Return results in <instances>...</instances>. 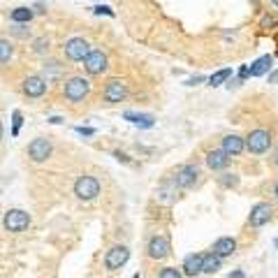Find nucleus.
Wrapping results in <instances>:
<instances>
[{"label": "nucleus", "mask_w": 278, "mask_h": 278, "mask_svg": "<svg viewBox=\"0 0 278 278\" xmlns=\"http://www.w3.org/2000/svg\"><path fill=\"white\" fill-rule=\"evenodd\" d=\"M200 81H204V77H202V74H195V77H190L185 84H188V86H195V84H200Z\"/></svg>", "instance_id": "obj_33"}, {"label": "nucleus", "mask_w": 278, "mask_h": 278, "mask_svg": "<svg viewBox=\"0 0 278 278\" xmlns=\"http://www.w3.org/2000/svg\"><path fill=\"white\" fill-rule=\"evenodd\" d=\"M202 264H204V253H190V255H185V260H183V274L190 278L200 276Z\"/></svg>", "instance_id": "obj_14"}, {"label": "nucleus", "mask_w": 278, "mask_h": 278, "mask_svg": "<svg viewBox=\"0 0 278 278\" xmlns=\"http://www.w3.org/2000/svg\"><path fill=\"white\" fill-rule=\"evenodd\" d=\"M23 93H26L28 97H42L44 93H46V81H44V77H40V74H28V77L23 79Z\"/></svg>", "instance_id": "obj_13"}, {"label": "nucleus", "mask_w": 278, "mask_h": 278, "mask_svg": "<svg viewBox=\"0 0 278 278\" xmlns=\"http://www.w3.org/2000/svg\"><path fill=\"white\" fill-rule=\"evenodd\" d=\"M42 72H44V81H46V84H49V81H58V79H63V74H65V65H63L61 61L49 58V61H44Z\"/></svg>", "instance_id": "obj_17"}, {"label": "nucleus", "mask_w": 278, "mask_h": 278, "mask_svg": "<svg viewBox=\"0 0 278 278\" xmlns=\"http://www.w3.org/2000/svg\"><path fill=\"white\" fill-rule=\"evenodd\" d=\"M125 118L132 123H141V128H151V125H153V116H144V114L125 112Z\"/></svg>", "instance_id": "obj_23"}, {"label": "nucleus", "mask_w": 278, "mask_h": 278, "mask_svg": "<svg viewBox=\"0 0 278 278\" xmlns=\"http://www.w3.org/2000/svg\"><path fill=\"white\" fill-rule=\"evenodd\" d=\"M84 68H86L88 74H102L109 68V61H107V53L100 51V49H91V53L84 61Z\"/></svg>", "instance_id": "obj_12"}, {"label": "nucleus", "mask_w": 278, "mask_h": 278, "mask_svg": "<svg viewBox=\"0 0 278 278\" xmlns=\"http://www.w3.org/2000/svg\"><path fill=\"white\" fill-rule=\"evenodd\" d=\"M276 248H278V239H276Z\"/></svg>", "instance_id": "obj_42"}, {"label": "nucleus", "mask_w": 278, "mask_h": 278, "mask_svg": "<svg viewBox=\"0 0 278 278\" xmlns=\"http://www.w3.org/2000/svg\"><path fill=\"white\" fill-rule=\"evenodd\" d=\"M218 183H220L223 188H236V185H239V176H236V174H220V176H218Z\"/></svg>", "instance_id": "obj_25"}, {"label": "nucleus", "mask_w": 278, "mask_h": 278, "mask_svg": "<svg viewBox=\"0 0 278 278\" xmlns=\"http://www.w3.org/2000/svg\"><path fill=\"white\" fill-rule=\"evenodd\" d=\"M93 12L95 14H107V17H114V12L109 7H102V5H97V7H93Z\"/></svg>", "instance_id": "obj_30"}, {"label": "nucleus", "mask_w": 278, "mask_h": 278, "mask_svg": "<svg viewBox=\"0 0 278 278\" xmlns=\"http://www.w3.org/2000/svg\"><path fill=\"white\" fill-rule=\"evenodd\" d=\"M2 225H5L7 232H14V234L23 232L30 225V213L23 211V208H9L7 213H5V218H2Z\"/></svg>", "instance_id": "obj_3"}, {"label": "nucleus", "mask_w": 278, "mask_h": 278, "mask_svg": "<svg viewBox=\"0 0 278 278\" xmlns=\"http://www.w3.org/2000/svg\"><path fill=\"white\" fill-rule=\"evenodd\" d=\"M12 118H14V128H12V135H14V137H17L19 135V128H21V123H23V116H21V112H14L12 114Z\"/></svg>", "instance_id": "obj_28"}, {"label": "nucleus", "mask_w": 278, "mask_h": 278, "mask_svg": "<svg viewBox=\"0 0 278 278\" xmlns=\"http://www.w3.org/2000/svg\"><path fill=\"white\" fill-rule=\"evenodd\" d=\"M251 77V68L248 65H243L241 70H239V81H243V79H248Z\"/></svg>", "instance_id": "obj_31"}, {"label": "nucleus", "mask_w": 278, "mask_h": 278, "mask_svg": "<svg viewBox=\"0 0 278 278\" xmlns=\"http://www.w3.org/2000/svg\"><path fill=\"white\" fill-rule=\"evenodd\" d=\"M74 195L84 202L95 200L97 195H100V181H97L95 176H88V174L79 176L77 183H74Z\"/></svg>", "instance_id": "obj_2"}, {"label": "nucleus", "mask_w": 278, "mask_h": 278, "mask_svg": "<svg viewBox=\"0 0 278 278\" xmlns=\"http://www.w3.org/2000/svg\"><path fill=\"white\" fill-rule=\"evenodd\" d=\"M146 251H148L151 260H165V257H169V253H172V243H169V239L165 234H158L148 241Z\"/></svg>", "instance_id": "obj_10"}, {"label": "nucleus", "mask_w": 278, "mask_h": 278, "mask_svg": "<svg viewBox=\"0 0 278 278\" xmlns=\"http://www.w3.org/2000/svg\"><path fill=\"white\" fill-rule=\"evenodd\" d=\"M51 151H53V146H51V141H49L46 137L33 139V141L28 144V148H26L28 158H30L33 162H44L46 158L51 156Z\"/></svg>", "instance_id": "obj_5"}, {"label": "nucleus", "mask_w": 278, "mask_h": 278, "mask_svg": "<svg viewBox=\"0 0 278 278\" xmlns=\"http://www.w3.org/2000/svg\"><path fill=\"white\" fill-rule=\"evenodd\" d=\"M114 156H116V160H118V162H123V165H130V158L125 156V153H121V151H116Z\"/></svg>", "instance_id": "obj_32"}, {"label": "nucleus", "mask_w": 278, "mask_h": 278, "mask_svg": "<svg viewBox=\"0 0 278 278\" xmlns=\"http://www.w3.org/2000/svg\"><path fill=\"white\" fill-rule=\"evenodd\" d=\"M232 77V68H225V70H218L213 77L208 79V86H220V84H225L227 79Z\"/></svg>", "instance_id": "obj_22"}, {"label": "nucleus", "mask_w": 278, "mask_h": 278, "mask_svg": "<svg viewBox=\"0 0 278 278\" xmlns=\"http://www.w3.org/2000/svg\"><path fill=\"white\" fill-rule=\"evenodd\" d=\"M230 278H246V276H243L241 269H236V271H232V274H230Z\"/></svg>", "instance_id": "obj_36"}, {"label": "nucleus", "mask_w": 278, "mask_h": 278, "mask_svg": "<svg viewBox=\"0 0 278 278\" xmlns=\"http://www.w3.org/2000/svg\"><path fill=\"white\" fill-rule=\"evenodd\" d=\"M234 251H236V239H232V236H220V239H216L213 248H211V253L218 255L220 260H223V257H230V255H234Z\"/></svg>", "instance_id": "obj_15"}, {"label": "nucleus", "mask_w": 278, "mask_h": 278, "mask_svg": "<svg viewBox=\"0 0 278 278\" xmlns=\"http://www.w3.org/2000/svg\"><path fill=\"white\" fill-rule=\"evenodd\" d=\"M33 14L35 12L30 7H17L12 14H9V19H12L14 23H28V21L33 19Z\"/></svg>", "instance_id": "obj_21"}, {"label": "nucleus", "mask_w": 278, "mask_h": 278, "mask_svg": "<svg viewBox=\"0 0 278 278\" xmlns=\"http://www.w3.org/2000/svg\"><path fill=\"white\" fill-rule=\"evenodd\" d=\"M271 165L274 167H278V148L274 151V156H271Z\"/></svg>", "instance_id": "obj_37"}, {"label": "nucleus", "mask_w": 278, "mask_h": 278, "mask_svg": "<svg viewBox=\"0 0 278 278\" xmlns=\"http://www.w3.org/2000/svg\"><path fill=\"white\" fill-rule=\"evenodd\" d=\"M12 53H14V46L9 40H0V65H5V63L12 58Z\"/></svg>", "instance_id": "obj_24"}, {"label": "nucleus", "mask_w": 278, "mask_h": 278, "mask_svg": "<svg viewBox=\"0 0 278 278\" xmlns=\"http://www.w3.org/2000/svg\"><path fill=\"white\" fill-rule=\"evenodd\" d=\"M271 2H274V5H276V7H278V0H271Z\"/></svg>", "instance_id": "obj_41"}, {"label": "nucleus", "mask_w": 278, "mask_h": 278, "mask_svg": "<svg viewBox=\"0 0 278 278\" xmlns=\"http://www.w3.org/2000/svg\"><path fill=\"white\" fill-rule=\"evenodd\" d=\"M271 65H274V58H271V56H262V58H257L251 68V77H262L264 72H269L271 70Z\"/></svg>", "instance_id": "obj_19"}, {"label": "nucleus", "mask_w": 278, "mask_h": 278, "mask_svg": "<svg viewBox=\"0 0 278 278\" xmlns=\"http://www.w3.org/2000/svg\"><path fill=\"white\" fill-rule=\"evenodd\" d=\"M63 49H65V56L74 63L86 61V56L91 53V46H88V42L84 40V37H72V40H68Z\"/></svg>", "instance_id": "obj_8"}, {"label": "nucleus", "mask_w": 278, "mask_h": 278, "mask_svg": "<svg viewBox=\"0 0 278 278\" xmlns=\"http://www.w3.org/2000/svg\"><path fill=\"white\" fill-rule=\"evenodd\" d=\"M197 176H200V169L195 165H181L172 176V181L176 188H192L197 183Z\"/></svg>", "instance_id": "obj_9"}, {"label": "nucleus", "mask_w": 278, "mask_h": 278, "mask_svg": "<svg viewBox=\"0 0 278 278\" xmlns=\"http://www.w3.org/2000/svg\"><path fill=\"white\" fill-rule=\"evenodd\" d=\"M207 165L211 167V169H225L227 165H230V156H227L223 148H213V151H208L207 153Z\"/></svg>", "instance_id": "obj_18"}, {"label": "nucleus", "mask_w": 278, "mask_h": 278, "mask_svg": "<svg viewBox=\"0 0 278 278\" xmlns=\"http://www.w3.org/2000/svg\"><path fill=\"white\" fill-rule=\"evenodd\" d=\"M271 216H274V208H271L269 202H257L255 207L251 208V216H248V225L251 227H262V225H267L271 220Z\"/></svg>", "instance_id": "obj_11"}, {"label": "nucleus", "mask_w": 278, "mask_h": 278, "mask_svg": "<svg viewBox=\"0 0 278 278\" xmlns=\"http://www.w3.org/2000/svg\"><path fill=\"white\" fill-rule=\"evenodd\" d=\"M0 139H2V123H0Z\"/></svg>", "instance_id": "obj_40"}, {"label": "nucleus", "mask_w": 278, "mask_h": 278, "mask_svg": "<svg viewBox=\"0 0 278 278\" xmlns=\"http://www.w3.org/2000/svg\"><path fill=\"white\" fill-rule=\"evenodd\" d=\"M12 35H17V37H28L30 30H28L26 26H17V28H12Z\"/></svg>", "instance_id": "obj_29"}, {"label": "nucleus", "mask_w": 278, "mask_h": 278, "mask_svg": "<svg viewBox=\"0 0 278 278\" xmlns=\"http://www.w3.org/2000/svg\"><path fill=\"white\" fill-rule=\"evenodd\" d=\"M88 91H91V81L84 77H70L65 81V86H63V95L68 102H81L84 97L88 95Z\"/></svg>", "instance_id": "obj_1"}, {"label": "nucleus", "mask_w": 278, "mask_h": 278, "mask_svg": "<svg viewBox=\"0 0 278 278\" xmlns=\"http://www.w3.org/2000/svg\"><path fill=\"white\" fill-rule=\"evenodd\" d=\"M49 123H63L61 116H53V118H49Z\"/></svg>", "instance_id": "obj_38"}, {"label": "nucleus", "mask_w": 278, "mask_h": 278, "mask_svg": "<svg viewBox=\"0 0 278 278\" xmlns=\"http://www.w3.org/2000/svg\"><path fill=\"white\" fill-rule=\"evenodd\" d=\"M77 132H79V135H86V137H91V135H95V130H93V128H81V125L77 128Z\"/></svg>", "instance_id": "obj_34"}, {"label": "nucleus", "mask_w": 278, "mask_h": 278, "mask_svg": "<svg viewBox=\"0 0 278 278\" xmlns=\"http://www.w3.org/2000/svg\"><path fill=\"white\" fill-rule=\"evenodd\" d=\"M269 84H278V70L269 74Z\"/></svg>", "instance_id": "obj_35"}, {"label": "nucleus", "mask_w": 278, "mask_h": 278, "mask_svg": "<svg viewBox=\"0 0 278 278\" xmlns=\"http://www.w3.org/2000/svg\"><path fill=\"white\" fill-rule=\"evenodd\" d=\"M271 146V135L267 130H262V128H257V130H253L248 137H246V148L251 151V153H255V156H262V153H267Z\"/></svg>", "instance_id": "obj_4"}, {"label": "nucleus", "mask_w": 278, "mask_h": 278, "mask_svg": "<svg viewBox=\"0 0 278 278\" xmlns=\"http://www.w3.org/2000/svg\"><path fill=\"white\" fill-rule=\"evenodd\" d=\"M223 151H225L227 156H241L243 151H246V139H241L239 135H225L223 137Z\"/></svg>", "instance_id": "obj_16"}, {"label": "nucleus", "mask_w": 278, "mask_h": 278, "mask_svg": "<svg viewBox=\"0 0 278 278\" xmlns=\"http://www.w3.org/2000/svg\"><path fill=\"white\" fill-rule=\"evenodd\" d=\"M158 278H183V274L176 267H165V269H160Z\"/></svg>", "instance_id": "obj_27"}, {"label": "nucleus", "mask_w": 278, "mask_h": 278, "mask_svg": "<svg viewBox=\"0 0 278 278\" xmlns=\"http://www.w3.org/2000/svg\"><path fill=\"white\" fill-rule=\"evenodd\" d=\"M102 97L107 100L109 104H118L128 97V84L121 81V79H109L107 86H104V93Z\"/></svg>", "instance_id": "obj_6"}, {"label": "nucleus", "mask_w": 278, "mask_h": 278, "mask_svg": "<svg viewBox=\"0 0 278 278\" xmlns=\"http://www.w3.org/2000/svg\"><path fill=\"white\" fill-rule=\"evenodd\" d=\"M33 51L37 53V56H44V53L49 51V40H46V37H37V40H33Z\"/></svg>", "instance_id": "obj_26"}, {"label": "nucleus", "mask_w": 278, "mask_h": 278, "mask_svg": "<svg viewBox=\"0 0 278 278\" xmlns=\"http://www.w3.org/2000/svg\"><path fill=\"white\" fill-rule=\"evenodd\" d=\"M128 260H130L128 246H112V248L107 251V255H104V267L109 271H116V269H121Z\"/></svg>", "instance_id": "obj_7"}, {"label": "nucleus", "mask_w": 278, "mask_h": 278, "mask_svg": "<svg viewBox=\"0 0 278 278\" xmlns=\"http://www.w3.org/2000/svg\"><path fill=\"white\" fill-rule=\"evenodd\" d=\"M223 267V260L213 255V253H204V264H202V274H216Z\"/></svg>", "instance_id": "obj_20"}, {"label": "nucleus", "mask_w": 278, "mask_h": 278, "mask_svg": "<svg viewBox=\"0 0 278 278\" xmlns=\"http://www.w3.org/2000/svg\"><path fill=\"white\" fill-rule=\"evenodd\" d=\"M274 197H276V200H278V181L274 183Z\"/></svg>", "instance_id": "obj_39"}]
</instances>
